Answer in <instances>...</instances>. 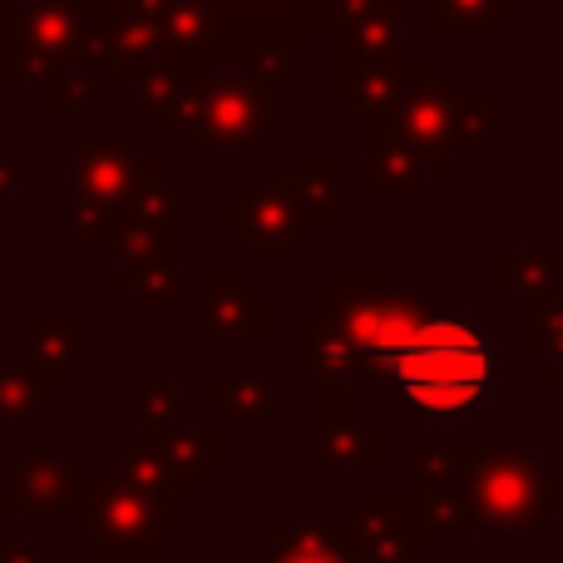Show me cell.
Returning a JSON list of instances; mask_svg holds the SVG:
<instances>
[{
	"mask_svg": "<svg viewBox=\"0 0 563 563\" xmlns=\"http://www.w3.org/2000/svg\"><path fill=\"white\" fill-rule=\"evenodd\" d=\"M430 317L426 291H386L380 273H341L331 291L297 317V376L321 386H356L380 376Z\"/></svg>",
	"mask_w": 563,
	"mask_h": 563,
	"instance_id": "cell-1",
	"label": "cell"
},
{
	"mask_svg": "<svg viewBox=\"0 0 563 563\" xmlns=\"http://www.w3.org/2000/svg\"><path fill=\"white\" fill-rule=\"evenodd\" d=\"M380 376L406 390L416 426H445V420H470L499 400V351L495 336L470 317L430 311Z\"/></svg>",
	"mask_w": 563,
	"mask_h": 563,
	"instance_id": "cell-2",
	"label": "cell"
},
{
	"mask_svg": "<svg viewBox=\"0 0 563 563\" xmlns=\"http://www.w3.org/2000/svg\"><path fill=\"white\" fill-rule=\"evenodd\" d=\"M460 499L475 534H534L559 519V475L534 450H465Z\"/></svg>",
	"mask_w": 563,
	"mask_h": 563,
	"instance_id": "cell-3",
	"label": "cell"
},
{
	"mask_svg": "<svg viewBox=\"0 0 563 563\" xmlns=\"http://www.w3.org/2000/svg\"><path fill=\"white\" fill-rule=\"evenodd\" d=\"M65 519H69V539L89 544V554L99 563H119V559L154 563L164 539L184 534V515L148 505L144 495L119 485L114 470H95Z\"/></svg>",
	"mask_w": 563,
	"mask_h": 563,
	"instance_id": "cell-4",
	"label": "cell"
},
{
	"mask_svg": "<svg viewBox=\"0 0 563 563\" xmlns=\"http://www.w3.org/2000/svg\"><path fill=\"white\" fill-rule=\"evenodd\" d=\"M154 174V158H139L124 139H69V243H114L134 194Z\"/></svg>",
	"mask_w": 563,
	"mask_h": 563,
	"instance_id": "cell-5",
	"label": "cell"
},
{
	"mask_svg": "<svg viewBox=\"0 0 563 563\" xmlns=\"http://www.w3.org/2000/svg\"><path fill=\"white\" fill-rule=\"evenodd\" d=\"M317 228L307 223L291 184H228V243L247 247L257 267H291L297 247L311 243Z\"/></svg>",
	"mask_w": 563,
	"mask_h": 563,
	"instance_id": "cell-6",
	"label": "cell"
},
{
	"mask_svg": "<svg viewBox=\"0 0 563 563\" xmlns=\"http://www.w3.org/2000/svg\"><path fill=\"white\" fill-rule=\"evenodd\" d=\"M89 475H95L89 450H5L0 455V509L10 519L69 515Z\"/></svg>",
	"mask_w": 563,
	"mask_h": 563,
	"instance_id": "cell-7",
	"label": "cell"
},
{
	"mask_svg": "<svg viewBox=\"0 0 563 563\" xmlns=\"http://www.w3.org/2000/svg\"><path fill=\"white\" fill-rule=\"evenodd\" d=\"M317 460L336 475L356 470H386V435L361 420L356 386H321L317 390Z\"/></svg>",
	"mask_w": 563,
	"mask_h": 563,
	"instance_id": "cell-8",
	"label": "cell"
},
{
	"mask_svg": "<svg viewBox=\"0 0 563 563\" xmlns=\"http://www.w3.org/2000/svg\"><path fill=\"white\" fill-rule=\"evenodd\" d=\"M346 534L356 563H420L430 554L410 495H361L356 515H346Z\"/></svg>",
	"mask_w": 563,
	"mask_h": 563,
	"instance_id": "cell-9",
	"label": "cell"
},
{
	"mask_svg": "<svg viewBox=\"0 0 563 563\" xmlns=\"http://www.w3.org/2000/svg\"><path fill=\"white\" fill-rule=\"evenodd\" d=\"M450 164L416 154L386 129V119H366L361 129V194L366 198H426L435 178H445Z\"/></svg>",
	"mask_w": 563,
	"mask_h": 563,
	"instance_id": "cell-10",
	"label": "cell"
},
{
	"mask_svg": "<svg viewBox=\"0 0 563 563\" xmlns=\"http://www.w3.org/2000/svg\"><path fill=\"white\" fill-rule=\"evenodd\" d=\"M139 445H148L158 455V465L168 470L178 499L194 495L208 485V475L228 465V435L223 430H188V426H168V430H139Z\"/></svg>",
	"mask_w": 563,
	"mask_h": 563,
	"instance_id": "cell-11",
	"label": "cell"
},
{
	"mask_svg": "<svg viewBox=\"0 0 563 563\" xmlns=\"http://www.w3.org/2000/svg\"><path fill=\"white\" fill-rule=\"evenodd\" d=\"M273 554L257 563H356L346 534V515L307 519V515H277L273 519Z\"/></svg>",
	"mask_w": 563,
	"mask_h": 563,
	"instance_id": "cell-12",
	"label": "cell"
},
{
	"mask_svg": "<svg viewBox=\"0 0 563 563\" xmlns=\"http://www.w3.org/2000/svg\"><path fill=\"white\" fill-rule=\"evenodd\" d=\"M89 341H95V327H89V317H40V311H30L25 317V361H30V376L45 386V380H59L75 361H85Z\"/></svg>",
	"mask_w": 563,
	"mask_h": 563,
	"instance_id": "cell-13",
	"label": "cell"
},
{
	"mask_svg": "<svg viewBox=\"0 0 563 563\" xmlns=\"http://www.w3.org/2000/svg\"><path fill=\"white\" fill-rule=\"evenodd\" d=\"M267 291L247 287L243 273H208L203 282V327L213 336H267Z\"/></svg>",
	"mask_w": 563,
	"mask_h": 563,
	"instance_id": "cell-14",
	"label": "cell"
},
{
	"mask_svg": "<svg viewBox=\"0 0 563 563\" xmlns=\"http://www.w3.org/2000/svg\"><path fill=\"white\" fill-rule=\"evenodd\" d=\"M410 85L406 65H361V59H341V109L366 119H386L400 104Z\"/></svg>",
	"mask_w": 563,
	"mask_h": 563,
	"instance_id": "cell-15",
	"label": "cell"
},
{
	"mask_svg": "<svg viewBox=\"0 0 563 563\" xmlns=\"http://www.w3.org/2000/svg\"><path fill=\"white\" fill-rule=\"evenodd\" d=\"M509 15L515 0H430V40H495V25Z\"/></svg>",
	"mask_w": 563,
	"mask_h": 563,
	"instance_id": "cell-16",
	"label": "cell"
},
{
	"mask_svg": "<svg viewBox=\"0 0 563 563\" xmlns=\"http://www.w3.org/2000/svg\"><path fill=\"white\" fill-rule=\"evenodd\" d=\"M519 341H525V356L544 371V380L559 376V297H519Z\"/></svg>",
	"mask_w": 563,
	"mask_h": 563,
	"instance_id": "cell-17",
	"label": "cell"
},
{
	"mask_svg": "<svg viewBox=\"0 0 563 563\" xmlns=\"http://www.w3.org/2000/svg\"><path fill=\"white\" fill-rule=\"evenodd\" d=\"M114 479H119V485H129L134 495H144L148 505L168 509V515H184V499H178V489H174V479H168V470L158 465V455H154L148 445H139V440L124 450V455H119Z\"/></svg>",
	"mask_w": 563,
	"mask_h": 563,
	"instance_id": "cell-18",
	"label": "cell"
},
{
	"mask_svg": "<svg viewBox=\"0 0 563 563\" xmlns=\"http://www.w3.org/2000/svg\"><path fill=\"white\" fill-rule=\"evenodd\" d=\"M291 194H297L311 228L331 223L336 218V164L331 158H301L297 174H291Z\"/></svg>",
	"mask_w": 563,
	"mask_h": 563,
	"instance_id": "cell-19",
	"label": "cell"
},
{
	"mask_svg": "<svg viewBox=\"0 0 563 563\" xmlns=\"http://www.w3.org/2000/svg\"><path fill=\"white\" fill-rule=\"evenodd\" d=\"M45 420V386L25 366L0 361V426H40Z\"/></svg>",
	"mask_w": 563,
	"mask_h": 563,
	"instance_id": "cell-20",
	"label": "cell"
},
{
	"mask_svg": "<svg viewBox=\"0 0 563 563\" xmlns=\"http://www.w3.org/2000/svg\"><path fill=\"white\" fill-rule=\"evenodd\" d=\"M203 400L223 406L233 420H263V416H273V386H263V380H247L243 371H233L228 380H213V386H203Z\"/></svg>",
	"mask_w": 563,
	"mask_h": 563,
	"instance_id": "cell-21",
	"label": "cell"
},
{
	"mask_svg": "<svg viewBox=\"0 0 563 563\" xmlns=\"http://www.w3.org/2000/svg\"><path fill=\"white\" fill-rule=\"evenodd\" d=\"M465 450H410V489L406 495H435V489H460Z\"/></svg>",
	"mask_w": 563,
	"mask_h": 563,
	"instance_id": "cell-22",
	"label": "cell"
},
{
	"mask_svg": "<svg viewBox=\"0 0 563 563\" xmlns=\"http://www.w3.org/2000/svg\"><path fill=\"white\" fill-rule=\"evenodd\" d=\"M139 406V430H168L178 426V390L174 386H158V380H144L134 396Z\"/></svg>",
	"mask_w": 563,
	"mask_h": 563,
	"instance_id": "cell-23",
	"label": "cell"
},
{
	"mask_svg": "<svg viewBox=\"0 0 563 563\" xmlns=\"http://www.w3.org/2000/svg\"><path fill=\"white\" fill-rule=\"evenodd\" d=\"M45 95H49V109H55V114H69V109H85L89 99H95V79H89L85 65H65L45 85Z\"/></svg>",
	"mask_w": 563,
	"mask_h": 563,
	"instance_id": "cell-24",
	"label": "cell"
},
{
	"mask_svg": "<svg viewBox=\"0 0 563 563\" xmlns=\"http://www.w3.org/2000/svg\"><path fill=\"white\" fill-rule=\"evenodd\" d=\"M0 563H49V554L30 539H0Z\"/></svg>",
	"mask_w": 563,
	"mask_h": 563,
	"instance_id": "cell-25",
	"label": "cell"
},
{
	"mask_svg": "<svg viewBox=\"0 0 563 563\" xmlns=\"http://www.w3.org/2000/svg\"><path fill=\"white\" fill-rule=\"evenodd\" d=\"M400 0H336V10H341V25L346 20H356V15H371V10H396Z\"/></svg>",
	"mask_w": 563,
	"mask_h": 563,
	"instance_id": "cell-26",
	"label": "cell"
}]
</instances>
